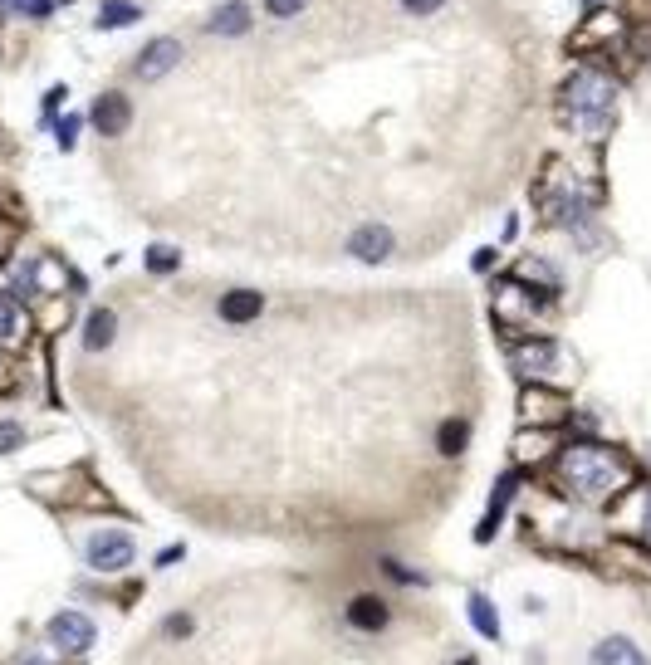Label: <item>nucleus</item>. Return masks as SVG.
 Returning <instances> with one entry per match:
<instances>
[{
  "label": "nucleus",
  "instance_id": "nucleus-1",
  "mask_svg": "<svg viewBox=\"0 0 651 665\" xmlns=\"http://www.w3.org/2000/svg\"><path fill=\"white\" fill-rule=\"evenodd\" d=\"M612 113H617V79L603 69H578L563 84V128L578 137H607L612 133Z\"/></svg>",
  "mask_w": 651,
  "mask_h": 665
},
{
  "label": "nucleus",
  "instance_id": "nucleus-2",
  "mask_svg": "<svg viewBox=\"0 0 651 665\" xmlns=\"http://www.w3.org/2000/svg\"><path fill=\"white\" fill-rule=\"evenodd\" d=\"M632 480L627 460L607 445H568L558 455V485L568 489L573 499H607Z\"/></svg>",
  "mask_w": 651,
  "mask_h": 665
},
{
  "label": "nucleus",
  "instance_id": "nucleus-3",
  "mask_svg": "<svg viewBox=\"0 0 651 665\" xmlns=\"http://www.w3.org/2000/svg\"><path fill=\"white\" fill-rule=\"evenodd\" d=\"M133 538L128 533H93L89 538V568H98V573H123L128 563H133Z\"/></svg>",
  "mask_w": 651,
  "mask_h": 665
},
{
  "label": "nucleus",
  "instance_id": "nucleus-4",
  "mask_svg": "<svg viewBox=\"0 0 651 665\" xmlns=\"http://www.w3.org/2000/svg\"><path fill=\"white\" fill-rule=\"evenodd\" d=\"M93 621L84 612H59V617L49 621V641H54V651H64V656H79V651H89L93 646Z\"/></svg>",
  "mask_w": 651,
  "mask_h": 665
},
{
  "label": "nucleus",
  "instance_id": "nucleus-5",
  "mask_svg": "<svg viewBox=\"0 0 651 665\" xmlns=\"http://www.w3.org/2000/svg\"><path fill=\"white\" fill-rule=\"evenodd\" d=\"M93 128L103 137H118L123 128H128V118H133V103H128V93H118V89H108V93H98L93 98Z\"/></svg>",
  "mask_w": 651,
  "mask_h": 665
},
{
  "label": "nucleus",
  "instance_id": "nucleus-6",
  "mask_svg": "<svg viewBox=\"0 0 651 665\" xmlns=\"http://www.w3.org/2000/svg\"><path fill=\"white\" fill-rule=\"evenodd\" d=\"M177 64H182V40H172V35L152 40V45L138 54V74H142V79H167Z\"/></svg>",
  "mask_w": 651,
  "mask_h": 665
},
{
  "label": "nucleus",
  "instance_id": "nucleus-7",
  "mask_svg": "<svg viewBox=\"0 0 651 665\" xmlns=\"http://www.w3.org/2000/svg\"><path fill=\"white\" fill-rule=\"evenodd\" d=\"M348 255L363 260V265L387 260V255H392V230H387V225H363V230H353V235H348Z\"/></svg>",
  "mask_w": 651,
  "mask_h": 665
},
{
  "label": "nucleus",
  "instance_id": "nucleus-8",
  "mask_svg": "<svg viewBox=\"0 0 651 665\" xmlns=\"http://www.w3.org/2000/svg\"><path fill=\"white\" fill-rule=\"evenodd\" d=\"M514 367L524 377H554L558 367H563V357H558L554 343H519L514 348Z\"/></svg>",
  "mask_w": 651,
  "mask_h": 665
},
{
  "label": "nucleus",
  "instance_id": "nucleus-9",
  "mask_svg": "<svg viewBox=\"0 0 651 665\" xmlns=\"http://www.w3.org/2000/svg\"><path fill=\"white\" fill-rule=\"evenodd\" d=\"M588 665H647V656H642L627 636H603V641L593 646V661Z\"/></svg>",
  "mask_w": 651,
  "mask_h": 665
},
{
  "label": "nucleus",
  "instance_id": "nucleus-10",
  "mask_svg": "<svg viewBox=\"0 0 651 665\" xmlns=\"http://www.w3.org/2000/svg\"><path fill=\"white\" fill-rule=\"evenodd\" d=\"M250 30V5L245 0H231V5H221L216 15H211V35H221V40H235V35H245Z\"/></svg>",
  "mask_w": 651,
  "mask_h": 665
},
{
  "label": "nucleus",
  "instance_id": "nucleus-11",
  "mask_svg": "<svg viewBox=\"0 0 651 665\" xmlns=\"http://www.w3.org/2000/svg\"><path fill=\"white\" fill-rule=\"evenodd\" d=\"M260 309H265V299H260L255 289H231V294L221 299V318H226V323H250Z\"/></svg>",
  "mask_w": 651,
  "mask_h": 665
},
{
  "label": "nucleus",
  "instance_id": "nucleus-12",
  "mask_svg": "<svg viewBox=\"0 0 651 665\" xmlns=\"http://www.w3.org/2000/svg\"><path fill=\"white\" fill-rule=\"evenodd\" d=\"M514 279H524L529 289H534V284H539V289H558V265L554 260H544V255H539V260L529 255V260H519Z\"/></svg>",
  "mask_w": 651,
  "mask_h": 665
},
{
  "label": "nucleus",
  "instance_id": "nucleus-13",
  "mask_svg": "<svg viewBox=\"0 0 651 665\" xmlns=\"http://www.w3.org/2000/svg\"><path fill=\"white\" fill-rule=\"evenodd\" d=\"M113 333H118V318L108 309H98V313H89V328H84V348L89 353H103L108 343H113Z\"/></svg>",
  "mask_w": 651,
  "mask_h": 665
},
{
  "label": "nucleus",
  "instance_id": "nucleus-14",
  "mask_svg": "<svg viewBox=\"0 0 651 665\" xmlns=\"http://www.w3.org/2000/svg\"><path fill=\"white\" fill-rule=\"evenodd\" d=\"M348 621H353L358 631H377V626L387 621V607H382L377 597H353V602H348Z\"/></svg>",
  "mask_w": 651,
  "mask_h": 665
},
{
  "label": "nucleus",
  "instance_id": "nucleus-15",
  "mask_svg": "<svg viewBox=\"0 0 651 665\" xmlns=\"http://www.w3.org/2000/svg\"><path fill=\"white\" fill-rule=\"evenodd\" d=\"M470 621H475V631L480 636H490V641H500V617H495V607H490V597H470Z\"/></svg>",
  "mask_w": 651,
  "mask_h": 665
},
{
  "label": "nucleus",
  "instance_id": "nucleus-16",
  "mask_svg": "<svg viewBox=\"0 0 651 665\" xmlns=\"http://www.w3.org/2000/svg\"><path fill=\"white\" fill-rule=\"evenodd\" d=\"M138 15H142L138 5H128V0H113V5H103V10H98V25H103V30H113V25H133Z\"/></svg>",
  "mask_w": 651,
  "mask_h": 665
},
{
  "label": "nucleus",
  "instance_id": "nucleus-17",
  "mask_svg": "<svg viewBox=\"0 0 651 665\" xmlns=\"http://www.w3.org/2000/svg\"><path fill=\"white\" fill-rule=\"evenodd\" d=\"M54 0H0V10H20V15H49Z\"/></svg>",
  "mask_w": 651,
  "mask_h": 665
},
{
  "label": "nucleus",
  "instance_id": "nucleus-18",
  "mask_svg": "<svg viewBox=\"0 0 651 665\" xmlns=\"http://www.w3.org/2000/svg\"><path fill=\"white\" fill-rule=\"evenodd\" d=\"M147 265L157 269V274H167V269H177V250H162V245H152V250H147Z\"/></svg>",
  "mask_w": 651,
  "mask_h": 665
},
{
  "label": "nucleus",
  "instance_id": "nucleus-19",
  "mask_svg": "<svg viewBox=\"0 0 651 665\" xmlns=\"http://www.w3.org/2000/svg\"><path fill=\"white\" fill-rule=\"evenodd\" d=\"M465 445V426L461 421H451V426H441V450L451 455V450H461Z\"/></svg>",
  "mask_w": 651,
  "mask_h": 665
},
{
  "label": "nucleus",
  "instance_id": "nucleus-20",
  "mask_svg": "<svg viewBox=\"0 0 651 665\" xmlns=\"http://www.w3.org/2000/svg\"><path fill=\"white\" fill-rule=\"evenodd\" d=\"M20 441H25V431H20L15 421H0V455H5V450H15Z\"/></svg>",
  "mask_w": 651,
  "mask_h": 665
},
{
  "label": "nucleus",
  "instance_id": "nucleus-21",
  "mask_svg": "<svg viewBox=\"0 0 651 665\" xmlns=\"http://www.w3.org/2000/svg\"><path fill=\"white\" fill-rule=\"evenodd\" d=\"M304 5H309V0H270V15H275V20H289V15H299Z\"/></svg>",
  "mask_w": 651,
  "mask_h": 665
},
{
  "label": "nucleus",
  "instance_id": "nucleus-22",
  "mask_svg": "<svg viewBox=\"0 0 651 665\" xmlns=\"http://www.w3.org/2000/svg\"><path fill=\"white\" fill-rule=\"evenodd\" d=\"M10 333H15V304L0 299V338H10Z\"/></svg>",
  "mask_w": 651,
  "mask_h": 665
},
{
  "label": "nucleus",
  "instance_id": "nucleus-23",
  "mask_svg": "<svg viewBox=\"0 0 651 665\" xmlns=\"http://www.w3.org/2000/svg\"><path fill=\"white\" fill-rule=\"evenodd\" d=\"M402 5H407L412 15H431V10H441L446 0H402Z\"/></svg>",
  "mask_w": 651,
  "mask_h": 665
},
{
  "label": "nucleus",
  "instance_id": "nucleus-24",
  "mask_svg": "<svg viewBox=\"0 0 651 665\" xmlns=\"http://www.w3.org/2000/svg\"><path fill=\"white\" fill-rule=\"evenodd\" d=\"M74 133H79V123L64 118V123H59V147H74Z\"/></svg>",
  "mask_w": 651,
  "mask_h": 665
},
{
  "label": "nucleus",
  "instance_id": "nucleus-25",
  "mask_svg": "<svg viewBox=\"0 0 651 665\" xmlns=\"http://www.w3.org/2000/svg\"><path fill=\"white\" fill-rule=\"evenodd\" d=\"M191 631V617H172L167 621V636H186Z\"/></svg>",
  "mask_w": 651,
  "mask_h": 665
},
{
  "label": "nucleus",
  "instance_id": "nucleus-26",
  "mask_svg": "<svg viewBox=\"0 0 651 665\" xmlns=\"http://www.w3.org/2000/svg\"><path fill=\"white\" fill-rule=\"evenodd\" d=\"M647 509H651V504H647ZM647 538H651V514H647Z\"/></svg>",
  "mask_w": 651,
  "mask_h": 665
},
{
  "label": "nucleus",
  "instance_id": "nucleus-27",
  "mask_svg": "<svg viewBox=\"0 0 651 665\" xmlns=\"http://www.w3.org/2000/svg\"><path fill=\"white\" fill-rule=\"evenodd\" d=\"M461 665H475V661H461Z\"/></svg>",
  "mask_w": 651,
  "mask_h": 665
}]
</instances>
